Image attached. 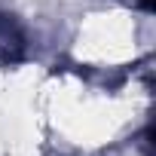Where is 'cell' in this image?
<instances>
[{"mask_svg": "<svg viewBox=\"0 0 156 156\" xmlns=\"http://www.w3.org/2000/svg\"><path fill=\"white\" fill-rule=\"evenodd\" d=\"M25 55V34L12 16H0V61H19Z\"/></svg>", "mask_w": 156, "mask_h": 156, "instance_id": "obj_1", "label": "cell"}, {"mask_svg": "<svg viewBox=\"0 0 156 156\" xmlns=\"http://www.w3.org/2000/svg\"><path fill=\"white\" fill-rule=\"evenodd\" d=\"M138 6H144V9H153V0H135Z\"/></svg>", "mask_w": 156, "mask_h": 156, "instance_id": "obj_2", "label": "cell"}]
</instances>
